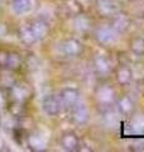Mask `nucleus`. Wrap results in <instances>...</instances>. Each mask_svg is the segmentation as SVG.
Returning <instances> with one entry per match:
<instances>
[{
    "label": "nucleus",
    "instance_id": "nucleus-1",
    "mask_svg": "<svg viewBox=\"0 0 144 152\" xmlns=\"http://www.w3.org/2000/svg\"><path fill=\"white\" fill-rule=\"evenodd\" d=\"M42 108H43V112H44L47 115H49V117L58 115V114L63 110L60 95H56V94L44 95V98L42 99Z\"/></svg>",
    "mask_w": 144,
    "mask_h": 152
},
{
    "label": "nucleus",
    "instance_id": "nucleus-6",
    "mask_svg": "<svg viewBox=\"0 0 144 152\" xmlns=\"http://www.w3.org/2000/svg\"><path fill=\"white\" fill-rule=\"evenodd\" d=\"M71 117H72L73 123H76V124H79V126H84L85 123H87L89 118H90V110L84 104L77 103L71 109Z\"/></svg>",
    "mask_w": 144,
    "mask_h": 152
},
{
    "label": "nucleus",
    "instance_id": "nucleus-5",
    "mask_svg": "<svg viewBox=\"0 0 144 152\" xmlns=\"http://www.w3.org/2000/svg\"><path fill=\"white\" fill-rule=\"evenodd\" d=\"M61 52L67 57L79 56L82 52V43L79 39H75V38L66 39L61 45Z\"/></svg>",
    "mask_w": 144,
    "mask_h": 152
},
{
    "label": "nucleus",
    "instance_id": "nucleus-9",
    "mask_svg": "<svg viewBox=\"0 0 144 152\" xmlns=\"http://www.w3.org/2000/svg\"><path fill=\"white\" fill-rule=\"evenodd\" d=\"M31 28L33 31V34H34L37 42L42 41L43 38H46L48 34V24L44 20H41V19H37L33 23H31Z\"/></svg>",
    "mask_w": 144,
    "mask_h": 152
},
{
    "label": "nucleus",
    "instance_id": "nucleus-23",
    "mask_svg": "<svg viewBox=\"0 0 144 152\" xmlns=\"http://www.w3.org/2000/svg\"><path fill=\"white\" fill-rule=\"evenodd\" d=\"M86 1H94V0H86Z\"/></svg>",
    "mask_w": 144,
    "mask_h": 152
},
{
    "label": "nucleus",
    "instance_id": "nucleus-22",
    "mask_svg": "<svg viewBox=\"0 0 144 152\" xmlns=\"http://www.w3.org/2000/svg\"><path fill=\"white\" fill-rule=\"evenodd\" d=\"M7 32H8V29H7V24H4V23H0V38L5 36V34H7Z\"/></svg>",
    "mask_w": 144,
    "mask_h": 152
},
{
    "label": "nucleus",
    "instance_id": "nucleus-4",
    "mask_svg": "<svg viewBox=\"0 0 144 152\" xmlns=\"http://www.w3.org/2000/svg\"><path fill=\"white\" fill-rule=\"evenodd\" d=\"M32 94H33L32 88L25 83H18L12 86V96L14 102L17 103H24L29 100L32 98Z\"/></svg>",
    "mask_w": 144,
    "mask_h": 152
},
{
    "label": "nucleus",
    "instance_id": "nucleus-20",
    "mask_svg": "<svg viewBox=\"0 0 144 152\" xmlns=\"http://www.w3.org/2000/svg\"><path fill=\"white\" fill-rule=\"evenodd\" d=\"M20 65H22V58H20V56H19L18 53H9L8 65H7L8 69L17 70V69L20 67Z\"/></svg>",
    "mask_w": 144,
    "mask_h": 152
},
{
    "label": "nucleus",
    "instance_id": "nucleus-11",
    "mask_svg": "<svg viewBox=\"0 0 144 152\" xmlns=\"http://www.w3.org/2000/svg\"><path fill=\"white\" fill-rule=\"evenodd\" d=\"M111 27L114 28L118 33H124L128 27H129V19L127 15L124 14H114V20H113V24Z\"/></svg>",
    "mask_w": 144,
    "mask_h": 152
},
{
    "label": "nucleus",
    "instance_id": "nucleus-21",
    "mask_svg": "<svg viewBox=\"0 0 144 152\" xmlns=\"http://www.w3.org/2000/svg\"><path fill=\"white\" fill-rule=\"evenodd\" d=\"M8 57H9V52L0 51V67H7V65H8Z\"/></svg>",
    "mask_w": 144,
    "mask_h": 152
},
{
    "label": "nucleus",
    "instance_id": "nucleus-15",
    "mask_svg": "<svg viewBox=\"0 0 144 152\" xmlns=\"http://www.w3.org/2000/svg\"><path fill=\"white\" fill-rule=\"evenodd\" d=\"M110 69H111V66H110L109 60L105 56H97L95 58V70L97 74L100 75L109 74Z\"/></svg>",
    "mask_w": 144,
    "mask_h": 152
},
{
    "label": "nucleus",
    "instance_id": "nucleus-17",
    "mask_svg": "<svg viewBox=\"0 0 144 152\" xmlns=\"http://www.w3.org/2000/svg\"><path fill=\"white\" fill-rule=\"evenodd\" d=\"M46 137L43 134H39V133H34V134H32L29 137V140H28V142H29V146L33 147L34 150H43L46 146Z\"/></svg>",
    "mask_w": 144,
    "mask_h": 152
},
{
    "label": "nucleus",
    "instance_id": "nucleus-7",
    "mask_svg": "<svg viewBox=\"0 0 144 152\" xmlns=\"http://www.w3.org/2000/svg\"><path fill=\"white\" fill-rule=\"evenodd\" d=\"M10 8L17 15H25L33 9V0H10Z\"/></svg>",
    "mask_w": 144,
    "mask_h": 152
},
{
    "label": "nucleus",
    "instance_id": "nucleus-16",
    "mask_svg": "<svg viewBox=\"0 0 144 152\" xmlns=\"http://www.w3.org/2000/svg\"><path fill=\"white\" fill-rule=\"evenodd\" d=\"M116 108H118V110L121 114H125V115H128V114H130L133 112L134 105H133V102L130 100V98L123 96V98H120L118 100Z\"/></svg>",
    "mask_w": 144,
    "mask_h": 152
},
{
    "label": "nucleus",
    "instance_id": "nucleus-19",
    "mask_svg": "<svg viewBox=\"0 0 144 152\" xmlns=\"http://www.w3.org/2000/svg\"><path fill=\"white\" fill-rule=\"evenodd\" d=\"M113 96H114V93L109 86H104L101 89H99L97 91V99L103 103H109L110 100H113Z\"/></svg>",
    "mask_w": 144,
    "mask_h": 152
},
{
    "label": "nucleus",
    "instance_id": "nucleus-3",
    "mask_svg": "<svg viewBox=\"0 0 144 152\" xmlns=\"http://www.w3.org/2000/svg\"><path fill=\"white\" fill-rule=\"evenodd\" d=\"M60 99L63 109L71 110L76 104L80 103V93L75 88H65L60 93Z\"/></svg>",
    "mask_w": 144,
    "mask_h": 152
},
{
    "label": "nucleus",
    "instance_id": "nucleus-8",
    "mask_svg": "<svg viewBox=\"0 0 144 152\" xmlns=\"http://www.w3.org/2000/svg\"><path fill=\"white\" fill-rule=\"evenodd\" d=\"M61 146L66 151H77L80 147V140L75 133H66L61 140Z\"/></svg>",
    "mask_w": 144,
    "mask_h": 152
},
{
    "label": "nucleus",
    "instance_id": "nucleus-14",
    "mask_svg": "<svg viewBox=\"0 0 144 152\" xmlns=\"http://www.w3.org/2000/svg\"><path fill=\"white\" fill-rule=\"evenodd\" d=\"M132 70L128 67V66H120V67L116 70V81L120 84V85H127L130 83L132 80Z\"/></svg>",
    "mask_w": 144,
    "mask_h": 152
},
{
    "label": "nucleus",
    "instance_id": "nucleus-12",
    "mask_svg": "<svg viewBox=\"0 0 144 152\" xmlns=\"http://www.w3.org/2000/svg\"><path fill=\"white\" fill-rule=\"evenodd\" d=\"M99 9L103 14L106 15H114L119 10L118 3L113 1V0H100L99 1Z\"/></svg>",
    "mask_w": 144,
    "mask_h": 152
},
{
    "label": "nucleus",
    "instance_id": "nucleus-18",
    "mask_svg": "<svg viewBox=\"0 0 144 152\" xmlns=\"http://www.w3.org/2000/svg\"><path fill=\"white\" fill-rule=\"evenodd\" d=\"M130 50L134 55L143 56L144 55V38L143 37H135L130 42Z\"/></svg>",
    "mask_w": 144,
    "mask_h": 152
},
{
    "label": "nucleus",
    "instance_id": "nucleus-24",
    "mask_svg": "<svg viewBox=\"0 0 144 152\" xmlns=\"http://www.w3.org/2000/svg\"><path fill=\"white\" fill-rule=\"evenodd\" d=\"M0 3H1V0H0Z\"/></svg>",
    "mask_w": 144,
    "mask_h": 152
},
{
    "label": "nucleus",
    "instance_id": "nucleus-2",
    "mask_svg": "<svg viewBox=\"0 0 144 152\" xmlns=\"http://www.w3.org/2000/svg\"><path fill=\"white\" fill-rule=\"evenodd\" d=\"M118 34L119 33L114 29L111 26H106L103 24L96 28L95 31V38L100 45L103 46H110L113 45L115 41L118 39Z\"/></svg>",
    "mask_w": 144,
    "mask_h": 152
},
{
    "label": "nucleus",
    "instance_id": "nucleus-13",
    "mask_svg": "<svg viewBox=\"0 0 144 152\" xmlns=\"http://www.w3.org/2000/svg\"><path fill=\"white\" fill-rule=\"evenodd\" d=\"M90 26H91L90 19L86 15H84V14H77V15H76L75 20H73V27L77 32H80V33L87 32L90 29Z\"/></svg>",
    "mask_w": 144,
    "mask_h": 152
},
{
    "label": "nucleus",
    "instance_id": "nucleus-10",
    "mask_svg": "<svg viewBox=\"0 0 144 152\" xmlns=\"http://www.w3.org/2000/svg\"><path fill=\"white\" fill-rule=\"evenodd\" d=\"M19 38H20V41L24 45H28V46L37 42L34 34H33L32 28H31V24H24L23 27H20V29H19Z\"/></svg>",
    "mask_w": 144,
    "mask_h": 152
}]
</instances>
